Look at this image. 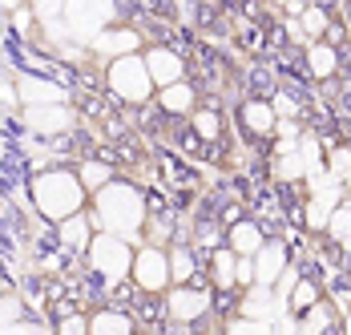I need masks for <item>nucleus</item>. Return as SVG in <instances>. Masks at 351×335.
<instances>
[{"mask_svg": "<svg viewBox=\"0 0 351 335\" xmlns=\"http://www.w3.org/2000/svg\"><path fill=\"white\" fill-rule=\"evenodd\" d=\"M149 218V198L141 194L134 182H109L93 194V227L97 231H113V235H125L138 242L141 227Z\"/></svg>", "mask_w": 351, "mask_h": 335, "instance_id": "obj_1", "label": "nucleus"}, {"mask_svg": "<svg viewBox=\"0 0 351 335\" xmlns=\"http://www.w3.org/2000/svg\"><path fill=\"white\" fill-rule=\"evenodd\" d=\"M85 198H89V190L81 186L77 170H65V166L45 170L33 182V202L49 222H61V218H69L77 210H85Z\"/></svg>", "mask_w": 351, "mask_h": 335, "instance_id": "obj_2", "label": "nucleus"}, {"mask_svg": "<svg viewBox=\"0 0 351 335\" xmlns=\"http://www.w3.org/2000/svg\"><path fill=\"white\" fill-rule=\"evenodd\" d=\"M85 263H89V270H93L106 287L125 283L130 270H134V238L113 235V231H97L93 242L85 246Z\"/></svg>", "mask_w": 351, "mask_h": 335, "instance_id": "obj_3", "label": "nucleus"}, {"mask_svg": "<svg viewBox=\"0 0 351 335\" xmlns=\"http://www.w3.org/2000/svg\"><path fill=\"white\" fill-rule=\"evenodd\" d=\"M106 85L109 93L121 101V105H145V101L158 93L149 69H145V57L141 53H125V57H113L106 65Z\"/></svg>", "mask_w": 351, "mask_h": 335, "instance_id": "obj_4", "label": "nucleus"}, {"mask_svg": "<svg viewBox=\"0 0 351 335\" xmlns=\"http://www.w3.org/2000/svg\"><path fill=\"white\" fill-rule=\"evenodd\" d=\"M117 21V0H65V29L77 45H93V36L106 33Z\"/></svg>", "mask_w": 351, "mask_h": 335, "instance_id": "obj_5", "label": "nucleus"}, {"mask_svg": "<svg viewBox=\"0 0 351 335\" xmlns=\"http://www.w3.org/2000/svg\"><path fill=\"white\" fill-rule=\"evenodd\" d=\"M130 283L138 287L141 295H166L174 287V275H170V251L158 246V242H145L134 251V270H130Z\"/></svg>", "mask_w": 351, "mask_h": 335, "instance_id": "obj_6", "label": "nucleus"}, {"mask_svg": "<svg viewBox=\"0 0 351 335\" xmlns=\"http://www.w3.org/2000/svg\"><path fill=\"white\" fill-rule=\"evenodd\" d=\"M162 299H166V319L178 323V327H194V323H202L214 311L210 291L198 287V283H174Z\"/></svg>", "mask_w": 351, "mask_h": 335, "instance_id": "obj_7", "label": "nucleus"}, {"mask_svg": "<svg viewBox=\"0 0 351 335\" xmlns=\"http://www.w3.org/2000/svg\"><path fill=\"white\" fill-rule=\"evenodd\" d=\"M25 122L36 134H65L77 126V109L69 101H49V105H25Z\"/></svg>", "mask_w": 351, "mask_h": 335, "instance_id": "obj_8", "label": "nucleus"}, {"mask_svg": "<svg viewBox=\"0 0 351 335\" xmlns=\"http://www.w3.org/2000/svg\"><path fill=\"white\" fill-rule=\"evenodd\" d=\"M141 57H145V69H149V77H154L158 89H162V85H174V81L186 77V57L174 53L170 45H149Z\"/></svg>", "mask_w": 351, "mask_h": 335, "instance_id": "obj_9", "label": "nucleus"}, {"mask_svg": "<svg viewBox=\"0 0 351 335\" xmlns=\"http://www.w3.org/2000/svg\"><path fill=\"white\" fill-rule=\"evenodd\" d=\"M287 263H291L287 238H267V242L254 251V283H271V287H275V279L282 275Z\"/></svg>", "mask_w": 351, "mask_h": 335, "instance_id": "obj_10", "label": "nucleus"}, {"mask_svg": "<svg viewBox=\"0 0 351 335\" xmlns=\"http://www.w3.org/2000/svg\"><path fill=\"white\" fill-rule=\"evenodd\" d=\"M275 122H279V113H275V105L263 97H246L239 105V126H243L246 137H267L275 134Z\"/></svg>", "mask_w": 351, "mask_h": 335, "instance_id": "obj_11", "label": "nucleus"}, {"mask_svg": "<svg viewBox=\"0 0 351 335\" xmlns=\"http://www.w3.org/2000/svg\"><path fill=\"white\" fill-rule=\"evenodd\" d=\"M339 327H343V311L327 295L299 315V335H327V332H339Z\"/></svg>", "mask_w": 351, "mask_h": 335, "instance_id": "obj_12", "label": "nucleus"}, {"mask_svg": "<svg viewBox=\"0 0 351 335\" xmlns=\"http://www.w3.org/2000/svg\"><path fill=\"white\" fill-rule=\"evenodd\" d=\"M89 49L101 53L106 61H113V57H125V53H145V41H141L138 29H106V33L93 36Z\"/></svg>", "mask_w": 351, "mask_h": 335, "instance_id": "obj_13", "label": "nucleus"}, {"mask_svg": "<svg viewBox=\"0 0 351 335\" xmlns=\"http://www.w3.org/2000/svg\"><path fill=\"white\" fill-rule=\"evenodd\" d=\"M267 227L258 222V218H234L230 227H226V246L234 251V255H254L263 242H267Z\"/></svg>", "mask_w": 351, "mask_h": 335, "instance_id": "obj_14", "label": "nucleus"}, {"mask_svg": "<svg viewBox=\"0 0 351 335\" xmlns=\"http://www.w3.org/2000/svg\"><path fill=\"white\" fill-rule=\"evenodd\" d=\"M158 109H166L170 117H190L194 109H198V89L182 77L174 85H162L158 89Z\"/></svg>", "mask_w": 351, "mask_h": 335, "instance_id": "obj_15", "label": "nucleus"}, {"mask_svg": "<svg viewBox=\"0 0 351 335\" xmlns=\"http://www.w3.org/2000/svg\"><path fill=\"white\" fill-rule=\"evenodd\" d=\"M16 93L25 105H49V101H69V89L65 85H57V81H49V77H16Z\"/></svg>", "mask_w": 351, "mask_h": 335, "instance_id": "obj_16", "label": "nucleus"}, {"mask_svg": "<svg viewBox=\"0 0 351 335\" xmlns=\"http://www.w3.org/2000/svg\"><path fill=\"white\" fill-rule=\"evenodd\" d=\"M275 311H279V299H275V287L271 283H250L246 291H239V315L271 319Z\"/></svg>", "mask_w": 351, "mask_h": 335, "instance_id": "obj_17", "label": "nucleus"}, {"mask_svg": "<svg viewBox=\"0 0 351 335\" xmlns=\"http://www.w3.org/2000/svg\"><path fill=\"white\" fill-rule=\"evenodd\" d=\"M335 206H339L335 194H327V190H307V198H303V231L323 235L327 222H331V210H335Z\"/></svg>", "mask_w": 351, "mask_h": 335, "instance_id": "obj_18", "label": "nucleus"}, {"mask_svg": "<svg viewBox=\"0 0 351 335\" xmlns=\"http://www.w3.org/2000/svg\"><path fill=\"white\" fill-rule=\"evenodd\" d=\"M303 57H307L311 77H319V81H331V77L339 73V65H343L339 45H331V41H311V45L303 49Z\"/></svg>", "mask_w": 351, "mask_h": 335, "instance_id": "obj_19", "label": "nucleus"}, {"mask_svg": "<svg viewBox=\"0 0 351 335\" xmlns=\"http://www.w3.org/2000/svg\"><path fill=\"white\" fill-rule=\"evenodd\" d=\"M29 8H33V16H36V25L45 29V36L49 41H73L69 29H65V0H29ZM77 45V41H73Z\"/></svg>", "mask_w": 351, "mask_h": 335, "instance_id": "obj_20", "label": "nucleus"}, {"mask_svg": "<svg viewBox=\"0 0 351 335\" xmlns=\"http://www.w3.org/2000/svg\"><path fill=\"white\" fill-rule=\"evenodd\" d=\"M57 238H61L65 251H85V246L93 242V218H89L85 210H77V214H69V218H61V222H57Z\"/></svg>", "mask_w": 351, "mask_h": 335, "instance_id": "obj_21", "label": "nucleus"}, {"mask_svg": "<svg viewBox=\"0 0 351 335\" xmlns=\"http://www.w3.org/2000/svg\"><path fill=\"white\" fill-rule=\"evenodd\" d=\"M138 319L121 307H101L89 315V335H134Z\"/></svg>", "mask_w": 351, "mask_h": 335, "instance_id": "obj_22", "label": "nucleus"}, {"mask_svg": "<svg viewBox=\"0 0 351 335\" xmlns=\"http://www.w3.org/2000/svg\"><path fill=\"white\" fill-rule=\"evenodd\" d=\"M234 267H239V255L222 242V246H214L210 251V283L214 291H239V283H234Z\"/></svg>", "mask_w": 351, "mask_h": 335, "instance_id": "obj_23", "label": "nucleus"}, {"mask_svg": "<svg viewBox=\"0 0 351 335\" xmlns=\"http://www.w3.org/2000/svg\"><path fill=\"white\" fill-rule=\"evenodd\" d=\"M190 130H194L198 141H222V113L210 109V105H206V109L198 105V109L190 113Z\"/></svg>", "mask_w": 351, "mask_h": 335, "instance_id": "obj_24", "label": "nucleus"}, {"mask_svg": "<svg viewBox=\"0 0 351 335\" xmlns=\"http://www.w3.org/2000/svg\"><path fill=\"white\" fill-rule=\"evenodd\" d=\"M170 275H174V283H194L198 259H194V246L190 242H174L170 246Z\"/></svg>", "mask_w": 351, "mask_h": 335, "instance_id": "obj_25", "label": "nucleus"}, {"mask_svg": "<svg viewBox=\"0 0 351 335\" xmlns=\"http://www.w3.org/2000/svg\"><path fill=\"white\" fill-rule=\"evenodd\" d=\"M77 174H81V186H85L89 194H97L101 186H109V182H113V166H109V162H101V158H85V162L77 166Z\"/></svg>", "mask_w": 351, "mask_h": 335, "instance_id": "obj_26", "label": "nucleus"}, {"mask_svg": "<svg viewBox=\"0 0 351 335\" xmlns=\"http://www.w3.org/2000/svg\"><path fill=\"white\" fill-rule=\"evenodd\" d=\"M271 174L287 182V186H303V178H307V166H303V158H299V150H291V154H275V166Z\"/></svg>", "mask_w": 351, "mask_h": 335, "instance_id": "obj_27", "label": "nucleus"}, {"mask_svg": "<svg viewBox=\"0 0 351 335\" xmlns=\"http://www.w3.org/2000/svg\"><path fill=\"white\" fill-rule=\"evenodd\" d=\"M323 235L331 238L335 246H348V242H351V194L331 210V222H327V231H323Z\"/></svg>", "mask_w": 351, "mask_h": 335, "instance_id": "obj_28", "label": "nucleus"}, {"mask_svg": "<svg viewBox=\"0 0 351 335\" xmlns=\"http://www.w3.org/2000/svg\"><path fill=\"white\" fill-rule=\"evenodd\" d=\"M323 299V291H319V283L311 279V275H303L299 283H295V291H291V299H287V307L295 311V315H303L311 303H319Z\"/></svg>", "mask_w": 351, "mask_h": 335, "instance_id": "obj_29", "label": "nucleus"}, {"mask_svg": "<svg viewBox=\"0 0 351 335\" xmlns=\"http://www.w3.org/2000/svg\"><path fill=\"white\" fill-rule=\"evenodd\" d=\"M299 137H303L299 117H279V122H275V154H291V150H299Z\"/></svg>", "mask_w": 351, "mask_h": 335, "instance_id": "obj_30", "label": "nucleus"}, {"mask_svg": "<svg viewBox=\"0 0 351 335\" xmlns=\"http://www.w3.org/2000/svg\"><path fill=\"white\" fill-rule=\"evenodd\" d=\"M299 21H303V29H307L311 41H323V36H327V25H331V12L315 0V4H307V8L299 12Z\"/></svg>", "mask_w": 351, "mask_h": 335, "instance_id": "obj_31", "label": "nucleus"}, {"mask_svg": "<svg viewBox=\"0 0 351 335\" xmlns=\"http://www.w3.org/2000/svg\"><path fill=\"white\" fill-rule=\"evenodd\" d=\"M327 170H331V178L351 182V146H348V141H339V146H331V150H327Z\"/></svg>", "mask_w": 351, "mask_h": 335, "instance_id": "obj_32", "label": "nucleus"}, {"mask_svg": "<svg viewBox=\"0 0 351 335\" xmlns=\"http://www.w3.org/2000/svg\"><path fill=\"white\" fill-rule=\"evenodd\" d=\"M141 235L145 242H158V246H166V242H174V222H170V214H154V218H145V227H141Z\"/></svg>", "mask_w": 351, "mask_h": 335, "instance_id": "obj_33", "label": "nucleus"}, {"mask_svg": "<svg viewBox=\"0 0 351 335\" xmlns=\"http://www.w3.org/2000/svg\"><path fill=\"white\" fill-rule=\"evenodd\" d=\"M194 242H198V246H210V251H214V246H222V242H226V231H222L218 222H202Z\"/></svg>", "mask_w": 351, "mask_h": 335, "instance_id": "obj_34", "label": "nucleus"}, {"mask_svg": "<svg viewBox=\"0 0 351 335\" xmlns=\"http://www.w3.org/2000/svg\"><path fill=\"white\" fill-rule=\"evenodd\" d=\"M282 36H291L299 49H307V45H311V36H307V29H303V21H299V16H282Z\"/></svg>", "mask_w": 351, "mask_h": 335, "instance_id": "obj_35", "label": "nucleus"}, {"mask_svg": "<svg viewBox=\"0 0 351 335\" xmlns=\"http://www.w3.org/2000/svg\"><path fill=\"white\" fill-rule=\"evenodd\" d=\"M234 283H239V291H246V287L254 283V255H239V267H234Z\"/></svg>", "mask_w": 351, "mask_h": 335, "instance_id": "obj_36", "label": "nucleus"}, {"mask_svg": "<svg viewBox=\"0 0 351 335\" xmlns=\"http://www.w3.org/2000/svg\"><path fill=\"white\" fill-rule=\"evenodd\" d=\"M57 332L61 335H89V315H65L57 323Z\"/></svg>", "mask_w": 351, "mask_h": 335, "instance_id": "obj_37", "label": "nucleus"}, {"mask_svg": "<svg viewBox=\"0 0 351 335\" xmlns=\"http://www.w3.org/2000/svg\"><path fill=\"white\" fill-rule=\"evenodd\" d=\"M271 105H275V113H279V117H299V113H303V109H299V101L291 97V93H275Z\"/></svg>", "mask_w": 351, "mask_h": 335, "instance_id": "obj_38", "label": "nucleus"}, {"mask_svg": "<svg viewBox=\"0 0 351 335\" xmlns=\"http://www.w3.org/2000/svg\"><path fill=\"white\" fill-rule=\"evenodd\" d=\"M303 4H315V0H303Z\"/></svg>", "mask_w": 351, "mask_h": 335, "instance_id": "obj_39", "label": "nucleus"}]
</instances>
